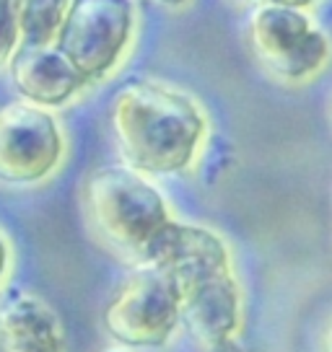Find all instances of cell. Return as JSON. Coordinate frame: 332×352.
Here are the masks:
<instances>
[{
	"mask_svg": "<svg viewBox=\"0 0 332 352\" xmlns=\"http://www.w3.org/2000/svg\"><path fill=\"white\" fill-rule=\"evenodd\" d=\"M247 44L262 73L280 86H307L332 63L330 34L293 6H257L247 23Z\"/></svg>",
	"mask_w": 332,
	"mask_h": 352,
	"instance_id": "obj_5",
	"label": "cell"
},
{
	"mask_svg": "<svg viewBox=\"0 0 332 352\" xmlns=\"http://www.w3.org/2000/svg\"><path fill=\"white\" fill-rule=\"evenodd\" d=\"M70 0H13L19 44H52Z\"/></svg>",
	"mask_w": 332,
	"mask_h": 352,
	"instance_id": "obj_10",
	"label": "cell"
},
{
	"mask_svg": "<svg viewBox=\"0 0 332 352\" xmlns=\"http://www.w3.org/2000/svg\"><path fill=\"white\" fill-rule=\"evenodd\" d=\"M101 352H127L125 347H110V350H101Z\"/></svg>",
	"mask_w": 332,
	"mask_h": 352,
	"instance_id": "obj_16",
	"label": "cell"
},
{
	"mask_svg": "<svg viewBox=\"0 0 332 352\" xmlns=\"http://www.w3.org/2000/svg\"><path fill=\"white\" fill-rule=\"evenodd\" d=\"M81 197L96 239L135 267L156 262L177 223L169 199L151 176L127 164L94 168L83 182Z\"/></svg>",
	"mask_w": 332,
	"mask_h": 352,
	"instance_id": "obj_3",
	"label": "cell"
},
{
	"mask_svg": "<svg viewBox=\"0 0 332 352\" xmlns=\"http://www.w3.org/2000/svg\"><path fill=\"white\" fill-rule=\"evenodd\" d=\"M0 347L6 352H68L65 327L39 293L13 287L0 298Z\"/></svg>",
	"mask_w": 332,
	"mask_h": 352,
	"instance_id": "obj_9",
	"label": "cell"
},
{
	"mask_svg": "<svg viewBox=\"0 0 332 352\" xmlns=\"http://www.w3.org/2000/svg\"><path fill=\"white\" fill-rule=\"evenodd\" d=\"M68 138L52 109L32 101L0 107V182L34 187L60 171Z\"/></svg>",
	"mask_w": 332,
	"mask_h": 352,
	"instance_id": "obj_7",
	"label": "cell"
},
{
	"mask_svg": "<svg viewBox=\"0 0 332 352\" xmlns=\"http://www.w3.org/2000/svg\"><path fill=\"white\" fill-rule=\"evenodd\" d=\"M8 65L13 88L21 99L45 109L65 107L86 91L83 80L55 44H19Z\"/></svg>",
	"mask_w": 332,
	"mask_h": 352,
	"instance_id": "obj_8",
	"label": "cell"
},
{
	"mask_svg": "<svg viewBox=\"0 0 332 352\" xmlns=\"http://www.w3.org/2000/svg\"><path fill=\"white\" fill-rule=\"evenodd\" d=\"M158 6H164V8H172V11H177V8H187L192 0H154Z\"/></svg>",
	"mask_w": 332,
	"mask_h": 352,
	"instance_id": "obj_15",
	"label": "cell"
},
{
	"mask_svg": "<svg viewBox=\"0 0 332 352\" xmlns=\"http://www.w3.org/2000/svg\"><path fill=\"white\" fill-rule=\"evenodd\" d=\"M182 327V300L164 264L138 267L104 308V329L130 350H158Z\"/></svg>",
	"mask_w": 332,
	"mask_h": 352,
	"instance_id": "obj_6",
	"label": "cell"
},
{
	"mask_svg": "<svg viewBox=\"0 0 332 352\" xmlns=\"http://www.w3.org/2000/svg\"><path fill=\"white\" fill-rule=\"evenodd\" d=\"M322 352H332V316L322 329Z\"/></svg>",
	"mask_w": 332,
	"mask_h": 352,
	"instance_id": "obj_14",
	"label": "cell"
},
{
	"mask_svg": "<svg viewBox=\"0 0 332 352\" xmlns=\"http://www.w3.org/2000/svg\"><path fill=\"white\" fill-rule=\"evenodd\" d=\"M11 272H13V249L11 243H8V239L3 236V231H0V290L6 287Z\"/></svg>",
	"mask_w": 332,
	"mask_h": 352,
	"instance_id": "obj_12",
	"label": "cell"
},
{
	"mask_svg": "<svg viewBox=\"0 0 332 352\" xmlns=\"http://www.w3.org/2000/svg\"><path fill=\"white\" fill-rule=\"evenodd\" d=\"M16 47H19V29L13 19V0H0V67L8 65Z\"/></svg>",
	"mask_w": 332,
	"mask_h": 352,
	"instance_id": "obj_11",
	"label": "cell"
},
{
	"mask_svg": "<svg viewBox=\"0 0 332 352\" xmlns=\"http://www.w3.org/2000/svg\"><path fill=\"white\" fill-rule=\"evenodd\" d=\"M257 6H262V3H270V6H293V8H311L317 0H255Z\"/></svg>",
	"mask_w": 332,
	"mask_h": 352,
	"instance_id": "obj_13",
	"label": "cell"
},
{
	"mask_svg": "<svg viewBox=\"0 0 332 352\" xmlns=\"http://www.w3.org/2000/svg\"><path fill=\"white\" fill-rule=\"evenodd\" d=\"M138 11L133 0H70L55 47L86 88L107 83L133 52Z\"/></svg>",
	"mask_w": 332,
	"mask_h": 352,
	"instance_id": "obj_4",
	"label": "cell"
},
{
	"mask_svg": "<svg viewBox=\"0 0 332 352\" xmlns=\"http://www.w3.org/2000/svg\"><path fill=\"white\" fill-rule=\"evenodd\" d=\"M156 264H164L174 277L182 327L203 352H244V290L231 246L221 233L177 220Z\"/></svg>",
	"mask_w": 332,
	"mask_h": 352,
	"instance_id": "obj_1",
	"label": "cell"
},
{
	"mask_svg": "<svg viewBox=\"0 0 332 352\" xmlns=\"http://www.w3.org/2000/svg\"><path fill=\"white\" fill-rule=\"evenodd\" d=\"M110 124L122 161L145 176H179L198 166L211 120L195 96L151 78L114 94Z\"/></svg>",
	"mask_w": 332,
	"mask_h": 352,
	"instance_id": "obj_2",
	"label": "cell"
}]
</instances>
